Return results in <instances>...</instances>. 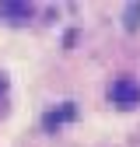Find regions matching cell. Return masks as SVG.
<instances>
[{"instance_id":"1","label":"cell","mask_w":140,"mask_h":147,"mask_svg":"<svg viewBox=\"0 0 140 147\" xmlns=\"http://www.w3.org/2000/svg\"><path fill=\"white\" fill-rule=\"evenodd\" d=\"M109 98L116 105H122V109L140 105V81H133V77H116L112 88H109Z\"/></svg>"},{"instance_id":"2","label":"cell","mask_w":140,"mask_h":147,"mask_svg":"<svg viewBox=\"0 0 140 147\" xmlns=\"http://www.w3.org/2000/svg\"><path fill=\"white\" fill-rule=\"evenodd\" d=\"M0 14L11 18L14 25H21V21H28V18H32V7H28V4H14V0H7V4H0Z\"/></svg>"},{"instance_id":"3","label":"cell","mask_w":140,"mask_h":147,"mask_svg":"<svg viewBox=\"0 0 140 147\" xmlns=\"http://www.w3.org/2000/svg\"><path fill=\"white\" fill-rule=\"evenodd\" d=\"M67 119H74V105H63L60 112H49L46 116V130H60Z\"/></svg>"},{"instance_id":"4","label":"cell","mask_w":140,"mask_h":147,"mask_svg":"<svg viewBox=\"0 0 140 147\" xmlns=\"http://www.w3.org/2000/svg\"><path fill=\"white\" fill-rule=\"evenodd\" d=\"M137 18H140V4H130V7H126V28H137V25H140Z\"/></svg>"},{"instance_id":"5","label":"cell","mask_w":140,"mask_h":147,"mask_svg":"<svg viewBox=\"0 0 140 147\" xmlns=\"http://www.w3.org/2000/svg\"><path fill=\"white\" fill-rule=\"evenodd\" d=\"M0 91H4V77H0Z\"/></svg>"}]
</instances>
